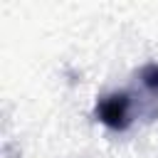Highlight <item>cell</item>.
I'll use <instances>...</instances> for the list:
<instances>
[{"mask_svg":"<svg viewBox=\"0 0 158 158\" xmlns=\"http://www.w3.org/2000/svg\"><path fill=\"white\" fill-rule=\"evenodd\" d=\"M96 116L104 126L114 128V131H123L131 123V99L123 91H114L104 99H99L96 104Z\"/></svg>","mask_w":158,"mask_h":158,"instance_id":"1","label":"cell"},{"mask_svg":"<svg viewBox=\"0 0 158 158\" xmlns=\"http://www.w3.org/2000/svg\"><path fill=\"white\" fill-rule=\"evenodd\" d=\"M141 81L148 89H158V64H148L141 69Z\"/></svg>","mask_w":158,"mask_h":158,"instance_id":"2","label":"cell"}]
</instances>
